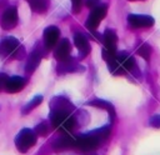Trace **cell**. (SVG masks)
<instances>
[{
  "mask_svg": "<svg viewBox=\"0 0 160 155\" xmlns=\"http://www.w3.org/2000/svg\"><path fill=\"white\" fill-rule=\"evenodd\" d=\"M42 101V96L41 95H36L31 101H29L25 106H24V109H22V112L24 114H26V112H29L30 110H32V109H35L40 102Z\"/></svg>",
  "mask_w": 160,
  "mask_h": 155,
  "instance_id": "20",
  "label": "cell"
},
{
  "mask_svg": "<svg viewBox=\"0 0 160 155\" xmlns=\"http://www.w3.org/2000/svg\"><path fill=\"white\" fill-rule=\"evenodd\" d=\"M98 5H100V0H86V6L88 8H96Z\"/></svg>",
  "mask_w": 160,
  "mask_h": 155,
  "instance_id": "25",
  "label": "cell"
},
{
  "mask_svg": "<svg viewBox=\"0 0 160 155\" xmlns=\"http://www.w3.org/2000/svg\"><path fill=\"white\" fill-rule=\"evenodd\" d=\"M29 6L31 8L32 11L35 12H45L48 9H49V5H50V0H26Z\"/></svg>",
  "mask_w": 160,
  "mask_h": 155,
  "instance_id": "18",
  "label": "cell"
},
{
  "mask_svg": "<svg viewBox=\"0 0 160 155\" xmlns=\"http://www.w3.org/2000/svg\"><path fill=\"white\" fill-rule=\"evenodd\" d=\"M75 70H79V66L76 65V62L71 58H69L64 61H59V65H58V72L59 74H66V72H71Z\"/></svg>",
  "mask_w": 160,
  "mask_h": 155,
  "instance_id": "17",
  "label": "cell"
},
{
  "mask_svg": "<svg viewBox=\"0 0 160 155\" xmlns=\"http://www.w3.org/2000/svg\"><path fill=\"white\" fill-rule=\"evenodd\" d=\"M70 52H71V44L68 39H61L60 41H58V45L54 50V56L58 61H64L69 59Z\"/></svg>",
  "mask_w": 160,
  "mask_h": 155,
  "instance_id": "12",
  "label": "cell"
},
{
  "mask_svg": "<svg viewBox=\"0 0 160 155\" xmlns=\"http://www.w3.org/2000/svg\"><path fill=\"white\" fill-rule=\"evenodd\" d=\"M6 80H8V75L6 74H0V90H2L5 88V84H6Z\"/></svg>",
  "mask_w": 160,
  "mask_h": 155,
  "instance_id": "26",
  "label": "cell"
},
{
  "mask_svg": "<svg viewBox=\"0 0 160 155\" xmlns=\"http://www.w3.org/2000/svg\"><path fill=\"white\" fill-rule=\"evenodd\" d=\"M74 44L78 48L81 59H84L85 56H88V54L90 52V44H89V41H88V39L85 38L84 34L76 32L74 35Z\"/></svg>",
  "mask_w": 160,
  "mask_h": 155,
  "instance_id": "14",
  "label": "cell"
},
{
  "mask_svg": "<svg viewBox=\"0 0 160 155\" xmlns=\"http://www.w3.org/2000/svg\"><path fill=\"white\" fill-rule=\"evenodd\" d=\"M75 136H72L70 132H64L62 136H60L58 140H55L54 142V149L56 151H61V150H65L72 145H75Z\"/></svg>",
  "mask_w": 160,
  "mask_h": 155,
  "instance_id": "16",
  "label": "cell"
},
{
  "mask_svg": "<svg viewBox=\"0 0 160 155\" xmlns=\"http://www.w3.org/2000/svg\"><path fill=\"white\" fill-rule=\"evenodd\" d=\"M50 110L51 112L62 111V112H71L74 110V105L64 96H55L50 101Z\"/></svg>",
  "mask_w": 160,
  "mask_h": 155,
  "instance_id": "10",
  "label": "cell"
},
{
  "mask_svg": "<svg viewBox=\"0 0 160 155\" xmlns=\"http://www.w3.org/2000/svg\"><path fill=\"white\" fill-rule=\"evenodd\" d=\"M36 132L40 134V135H45V134L48 132V126H46V124L42 122V124L38 125V126H36Z\"/></svg>",
  "mask_w": 160,
  "mask_h": 155,
  "instance_id": "23",
  "label": "cell"
},
{
  "mask_svg": "<svg viewBox=\"0 0 160 155\" xmlns=\"http://www.w3.org/2000/svg\"><path fill=\"white\" fill-rule=\"evenodd\" d=\"M18 9L15 6H9L4 12H2V16H1V28L4 30H10L12 28L16 26L18 24Z\"/></svg>",
  "mask_w": 160,
  "mask_h": 155,
  "instance_id": "8",
  "label": "cell"
},
{
  "mask_svg": "<svg viewBox=\"0 0 160 155\" xmlns=\"http://www.w3.org/2000/svg\"><path fill=\"white\" fill-rule=\"evenodd\" d=\"M59 38H60V30L54 25L48 26L44 30V45H45V48L48 50L52 49L58 44Z\"/></svg>",
  "mask_w": 160,
  "mask_h": 155,
  "instance_id": "11",
  "label": "cell"
},
{
  "mask_svg": "<svg viewBox=\"0 0 160 155\" xmlns=\"http://www.w3.org/2000/svg\"><path fill=\"white\" fill-rule=\"evenodd\" d=\"M50 120L52 126L55 129L61 130L62 132H71V130L75 126V119L71 115V112H62V111L51 112Z\"/></svg>",
  "mask_w": 160,
  "mask_h": 155,
  "instance_id": "3",
  "label": "cell"
},
{
  "mask_svg": "<svg viewBox=\"0 0 160 155\" xmlns=\"http://www.w3.org/2000/svg\"><path fill=\"white\" fill-rule=\"evenodd\" d=\"M109 134H110L109 126L90 131L88 134H82L75 139V146L84 152L92 151L109 136Z\"/></svg>",
  "mask_w": 160,
  "mask_h": 155,
  "instance_id": "1",
  "label": "cell"
},
{
  "mask_svg": "<svg viewBox=\"0 0 160 155\" xmlns=\"http://www.w3.org/2000/svg\"><path fill=\"white\" fill-rule=\"evenodd\" d=\"M102 41H104L102 59L106 61H110L116 55V42H118L116 32L111 29L105 30V32L102 35Z\"/></svg>",
  "mask_w": 160,
  "mask_h": 155,
  "instance_id": "4",
  "label": "cell"
},
{
  "mask_svg": "<svg viewBox=\"0 0 160 155\" xmlns=\"http://www.w3.org/2000/svg\"><path fill=\"white\" fill-rule=\"evenodd\" d=\"M128 24L132 29H142V28H150L154 25V19L149 15H138V14H130L128 16Z\"/></svg>",
  "mask_w": 160,
  "mask_h": 155,
  "instance_id": "9",
  "label": "cell"
},
{
  "mask_svg": "<svg viewBox=\"0 0 160 155\" xmlns=\"http://www.w3.org/2000/svg\"><path fill=\"white\" fill-rule=\"evenodd\" d=\"M25 85H26V79H24L22 76H12V78H8L4 89L8 92L14 94V92L22 90Z\"/></svg>",
  "mask_w": 160,
  "mask_h": 155,
  "instance_id": "13",
  "label": "cell"
},
{
  "mask_svg": "<svg viewBox=\"0 0 160 155\" xmlns=\"http://www.w3.org/2000/svg\"><path fill=\"white\" fill-rule=\"evenodd\" d=\"M150 125L154 128H160V115H154L150 119Z\"/></svg>",
  "mask_w": 160,
  "mask_h": 155,
  "instance_id": "24",
  "label": "cell"
},
{
  "mask_svg": "<svg viewBox=\"0 0 160 155\" xmlns=\"http://www.w3.org/2000/svg\"><path fill=\"white\" fill-rule=\"evenodd\" d=\"M108 65H109V70L111 74L121 75L132 69L134 59H132V56H130L126 52H120V54L116 52V55L110 61H108Z\"/></svg>",
  "mask_w": 160,
  "mask_h": 155,
  "instance_id": "2",
  "label": "cell"
},
{
  "mask_svg": "<svg viewBox=\"0 0 160 155\" xmlns=\"http://www.w3.org/2000/svg\"><path fill=\"white\" fill-rule=\"evenodd\" d=\"M40 61H41V51H40L38 48H35V49L30 52V55H29V58H28V62H26V66H25L26 74H32V72L38 69Z\"/></svg>",
  "mask_w": 160,
  "mask_h": 155,
  "instance_id": "15",
  "label": "cell"
},
{
  "mask_svg": "<svg viewBox=\"0 0 160 155\" xmlns=\"http://www.w3.org/2000/svg\"><path fill=\"white\" fill-rule=\"evenodd\" d=\"M21 49V45L19 40L14 36H6L2 40H0V56L6 58L15 55Z\"/></svg>",
  "mask_w": 160,
  "mask_h": 155,
  "instance_id": "7",
  "label": "cell"
},
{
  "mask_svg": "<svg viewBox=\"0 0 160 155\" xmlns=\"http://www.w3.org/2000/svg\"><path fill=\"white\" fill-rule=\"evenodd\" d=\"M151 48H150V45L149 44H142L139 49H138V54L141 56V58H144L145 60H149L150 59V55H151Z\"/></svg>",
  "mask_w": 160,
  "mask_h": 155,
  "instance_id": "21",
  "label": "cell"
},
{
  "mask_svg": "<svg viewBox=\"0 0 160 155\" xmlns=\"http://www.w3.org/2000/svg\"><path fill=\"white\" fill-rule=\"evenodd\" d=\"M36 142V134L30 129H22L15 138V146L20 152H26Z\"/></svg>",
  "mask_w": 160,
  "mask_h": 155,
  "instance_id": "5",
  "label": "cell"
},
{
  "mask_svg": "<svg viewBox=\"0 0 160 155\" xmlns=\"http://www.w3.org/2000/svg\"><path fill=\"white\" fill-rule=\"evenodd\" d=\"M106 12H108V6L106 5L100 4L96 8H94L91 10V12L89 14L88 19H86V22H85L86 29L90 30V31H94L99 26L100 21L106 16Z\"/></svg>",
  "mask_w": 160,
  "mask_h": 155,
  "instance_id": "6",
  "label": "cell"
},
{
  "mask_svg": "<svg viewBox=\"0 0 160 155\" xmlns=\"http://www.w3.org/2000/svg\"><path fill=\"white\" fill-rule=\"evenodd\" d=\"M71 8H72V11L75 14L79 12L81 9V0H71Z\"/></svg>",
  "mask_w": 160,
  "mask_h": 155,
  "instance_id": "22",
  "label": "cell"
},
{
  "mask_svg": "<svg viewBox=\"0 0 160 155\" xmlns=\"http://www.w3.org/2000/svg\"><path fill=\"white\" fill-rule=\"evenodd\" d=\"M90 105L91 106H95V108H99V109H104V110H106L110 114L111 119L115 118V110H114V106L110 102L104 101V100H94V101L90 102Z\"/></svg>",
  "mask_w": 160,
  "mask_h": 155,
  "instance_id": "19",
  "label": "cell"
}]
</instances>
